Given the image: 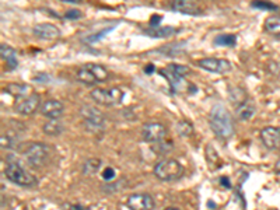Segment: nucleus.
<instances>
[{
  "label": "nucleus",
  "instance_id": "nucleus-21",
  "mask_svg": "<svg viewBox=\"0 0 280 210\" xmlns=\"http://www.w3.org/2000/svg\"><path fill=\"white\" fill-rule=\"evenodd\" d=\"M42 131L44 133H46L48 136H59L62 135V132L65 131V126L59 121H48L46 124H44L42 126Z\"/></svg>",
  "mask_w": 280,
  "mask_h": 210
},
{
  "label": "nucleus",
  "instance_id": "nucleus-5",
  "mask_svg": "<svg viewBox=\"0 0 280 210\" xmlns=\"http://www.w3.org/2000/svg\"><path fill=\"white\" fill-rule=\"evenodd\" d=\"M90 97L95 104H100L104 107H115L119 105L123 100V91L118 87L112 88H100L95 87L90 91Z\"/></svg>",
  "mask_w": 280,
  "mask_h": 210
},
{
  "label": "nucleus",
  "instance_id": "nucleus-19",
  "mask_svg": "<svg viewBox=\"0 0 280 210\" xmlns=\"http://www.w3.org/2000/svg\"><path fill=\"white\" fill-rule=\"evenodd\" d=\"M175 33H178V29L174 27H157V28L145 29V34L151 38H168Z\"/></svg>",
  "mask_w": 280,
  "mask_h": 210
},
{
  "label": "nucleus",
  "instance_id": "nucleus-33",
  "mask_svg": "<svg viewBox=\"0 0 280 210\" xmlns=\"http://www.w3.org/2000/svg\"><path fill=\"white\" fill-rule=\"evenodd\" d=\"M252 7H257V9H269V10H276L277 7L273 5H269V3H262V2H255L252 3Z\"/></svg>",
  "mask_w": 280,
  "mask_h": 210
},
{
  "label": "nucleus",
  "instance_id": "nucleus-23",
  "mask_svg": "<svg viewBox=\"0 0 280 210\" xmlns=\"http://www.w3.org/2000/svg\"><path fill=\"white\" fill-rule=\"evenodd\" d=\"M213 44L216 46L234 48L237 45V37L234 34H220L213 40Z\"/></svg>",
  "mask_w": 280,
  "mask_h": 210
},
{
  "label": "nucleus",
  "instance_id": "nucleus-27",
  "mask_svg": "<svg viewBox=\"0 0 280 210\" xmlns=\"http://www.w3.org/2000/svg\"><path fill=\"white\" fill-rule=\"evenodd\" d=\"M173 148H174V143L171 142V140L164 139L162 142L156 143V146L153 147V150H154L157 154H167V153H170Z\"/></svg>",
  "mask_w": 280,
  "mask_h": 210
},
{
  "label": "nucleus",
  "instance_id": "nucleus-6",
  "mask_svg": "<svg viewBox=\"0 0 280 210\" xmlns=\"http://www.w3.org/2000/svg\"><path fill=\"white\" fill-rule=\"evenodd\" d=\"M78 114L83 118L84 126L91 132H97L104 129V122H105V116L101 112L100 109L95 108L93 105L84 104L78 109Z\"/></svg>",
  "mask_w": 280,
  "mask_h": 210
},
{
  "label": "nucleus",
  "instance_id": "nucleus-13",
  "mask_svg": "<svg viewBox=\"0 0 280 210\" xmlns=\"http://www.w3.org/2000/svg\"><path fill=\"white\" fill-rule=\"evenodd\" d=\"M33 34L42 41H55L61 38V29L55 24L41 23L34 27Z\"/></svg>",
  "mask_w": 280,
  "mask_h": 210
},
{
  "label": "nucleus",
  "instance_id": "nucleus-31",
  "mask_svg": "<svg viewBox=\"0 0 280 210\" xmlns=\"http://www.w3.org/2000/svg\"><path fill=\"white\" fill-rule=\"evenodd\" d=\"M83 16V13L77 10V9H73V10H69V12L65 14V17L70 18V20H76V18H80Z\"/></svg>",
  "mask_w": 280,
  "mask_h": 210
},
{
  "label": "nucleus",
  "instance_id": "nucleus-12",
  "mask_svg": "<svg viewBox=\"0 0 280 210\" xmlns=\"http://www.w3.org/2000/svg\"><path fill=\"white\" fill-rule=\"evenodd\" d=\"M261 140L268 150H277L280 147V128L266 126L261 131Z\"/></svg>",
  "mask_w": 280,
  "mask_h": 210
},
{
  "label": "nucleus",
  "instance_id": "nucleus-20",
  "mask_svg": "<svg viewBox=\"0 0 280 210\" xmlns=\"http://www.w3.org/2000/svg\"><path fill=\"white\" fill-rule=\"evenodd\" d=\"M235 111H237V115L241 121H248L255 115V105L249 100H246L245 102L240 104Z\"/></svg>",
  "mask_w": 280,
  "mask_h": 210
},
{
  "label": "nucleus",
  "instance_id": "nucleus-24",
  "mask_svg": "<svg viewBox=\"0 0 280 210\" xmlns=\"http://www.w3.org/2000/svg\"><path fill=\"white\" fill-rule=\"evenodd\" d=\"M102 161L100 159H87L83 163V174L84 175H94L97 171L100 170Z\"/></svg>",
  "mask_w": 280,
  "mask_h": 210
},
{
  "label": "nucleus",
  "instance_id": "nucleus-32",
  "mask_svg": "<svg viewBox=\"0 0 280 210\" xmlns=\"http://www.w3.org/2000/svg\"><path fill=\"white\" fill-rule=\"evenodd\" d=\"M102 176H104L105 181H112V179L115 178V170L111 168V167H108V168H105L104 172H102Z\"/></svg>",
  "mask_w": 280,
  "mask_h": 210
},
{
  "label": "nucleus",
  "instance_id": "nucleus-16",
  "mask_svg": "<svg viewBox=\"0 0 280 210\" xmlns=\"http://www.w3.org/2000/svg\"><path fill=\"white\" fill-rule=\"evenodd\" d=\"M0 53H2V59L5 61L7 65L9 70H14L18 66V61H17V52L16 49H13L10 45H3L0 46Z\"/></svg>",
  "mask_w": 280,
  "mask_h": 210
},
{
  "label": "nucleus",
  "instance_id": "nucleus-36",
  "mask_svg": "<svg viewBox=\"0 0 280 210\" xmlns=\"http://www.w3.org/2000/svg\"><path fill=\"white\" fill-rule=\"evenodd\" d=\"M63 2H65V3H73V5H74V3H78V0H63Z\"/></svg>",
  "mask_w": 280,
  "mask_h": 210
},
{
  "label": "nucleus",
  "instance_id": "nucleus-11",
  "mask_svg": "<svg viewBox=\"0 0 280 210\" xmlns=\"http://www.w3.org/2000/svg\"><path fill=\"white\" fill-rule=\"evenodd\" d=\"M63 104H62L59 100H55V98H50V100H46V101L42 102L41 108H39V114L48 118L49 121H56L59 119L63 114Z\"/></svg>",
  "mask_w": 280,
  "mask_h": 210
},
{
  "label": "nucleus",
  "instance_id": "nucleus-26",
  "mask_svg": "<svg viewBox=\"0 0 280 210\" xmlns=\"http://www.w3.org/2000/svg\"><path fill=\"white\" fill-rule=\"evenodd\" d=\"M230 97H231V100L234 101V104L237 107L248 100V96H246L245 90H242L240 87H233L231 91H230Z\"/></svg>",
  "mask_w": 280,
  "mask_h": 210
},
{
  "label": "nucleus",
  "instance_id": "nucleus-35",
  "mask_svg": "<svg viewBox=\"0 0 280 210\" xmlns=\"http://www.w3.org/2000/svg\"><path fill=\"white\" fill-rule=\"evenodd\" d=\"M274 170L277 171V172H280V160L276 163V165H274Z\"/></svg>",
  "mask_w": 280,
  "mask_h": 210
},
{
  "label": "nucleus",
  "instance_id": "nucleus-34",
  "mask_svg": "<svg viewBox=\"0 0 280 210\" xmlns=\"http://www.w3.org/2000/svg\"><path fill=\"white\" fill-rule=\"evenodd\" d=\"M221 184H223L224 187L230 188V184H229V182H227V178H226V176H223V178H221Z\"/></svg>",
  "mask_w": 280,
  "mask_h": 210
},
{
  "label": "nucleus",
  "instance_id": "nucleus-28",
  "mask_svg": "<svg viewBox=\"0 0 280 210\" xmlns=\"http://www.w3.org/2000/svg\"><path fill=\"white\" fill-rule=\"evenodd\" d=\"M115 27H117V24H114V25H111V27H108V28L101 29L100 33H97V34L90 35V37H87V38H84V41H86V42H97V41H100L101 38H104L105 35L109 34L112 29L115 28Z\"/></svg>",
  "mask_w": 280,
  "mask_h": 210
},
{
  "label": "nucleus",
  "instance_id": "nucleus-9",
  "mask_svg": "<svg viewBox=\"0 0 280 210\" xmlns=\"http://www.w3.org/2000/svg\"><path fill=\"white\" fill-rule=\"evenodd\" d=\"M129 210H154L156 200L150 193H132L126 200Z\"/></svg>",
  "mask_w": 280,
  "mask_h": 210
},
{
  "label": "nucleus",
  "instance_id": "nucleus-25",
  "mask_svg": "<svg viewBox=\"0 0 280 210\" xmlns=\"http://www.w3.org/2000/svg\"><path fill=\"white\" fill-rule=\"evenodd\" d=\"M177 132H178L179 136L189 137L193 135V125L190 124L189 121L181 119L178 124H177Z\"/></svg>",
  "mask_w": 280,
  "mask_h": 210
},
{
  "label": "nucleus",
  "instance_id": "nucleus-3",
  "mask_svg": "<svg viewBox=\"0 0 280 210\" xmlns=\"http://www.w3.org/2000/svg\"><path fill=\"white\" fill-rule=\"evenodd\" d=\"M5 175L13 184H16L18 187L22 188H34L38 185L37 176L33 175L31 172H28L18 164V161H10L6 165Z\"/></svg>",
  "mask_w": 280,
  "mask_h": 210
},
{
  "label": "nucleus",
  "instance_id": "nucleus-17",
  "mask_svg": "<svg viewBox=\"0 0 280 210\" xmlns=\"http://www.w3.org/2000/svg\"><path fill=\"white\" fill-rule=\"evenodd\" d=\"M76 79H77L80 83H83V84L86 85H95L100 83V81L97 80V77L94 76V73H93L86 65H83L81 68L78 69L77 73H76Z\"/></svg>",
  "mask_w": 280,
  "mask_h": 210
},
{
  "label": "nucleus",
  "instance_id": "nucleus-15",
  "mask_svg": "<svg viewBox=\"0 0 280 210\" xmlns=\"http://www.w3.org/2000/svg\"><path fill=\"white\" fill-rule=\"evenodd\" d=\"M33 87L28 84H24V83H11L6 87V91L10 94V96L16 97V98H27L30 97L33 93Z\"/></svg>",
  "mask_w": 280,
  "mask_h": 210
},
{
  "label": "nucleus",
  "instance_id": "nucleus-14",
  "mask_svg": "<svg viewBox=\"0 0 280 210\" xmlns=\"http://www.w3.org/2000/svg\"><path fill=\"white\" fill-rule=\"evenodd\" d=\"M171 9L174 12H178L181 14H190V16L202 13L199 5H196L195 2H190V0H174L171 3Z\"/></svg>",
  "mask_w": 280,
  "mask_h": 210
},
{
  "label": "nucleus",
  "instance_id": "nucleus-29",
  "mask_svg": "<svg viewBox=\"0 0 280 210\" xmlns=\"http://www.w3.org/2000/svg\"><path fill=\"white\" fill-rule=\"evenodd\" d=\"M63 210H90V207L80 203H65L62 206Z\"/></svg>",
  "mask_w": 280,
  "mask_h": 210
},
{
  "label": "nucleus",
  "instance_id": "nucleus-18",
  "mask_svg": "<svg viewBox=\"0 0 280 210\" xmlns=\"http://www.w3.org/2000/svg\"><path fill=\"white\" fill-rule=\"evenodd\" d=\"M263 28L268 34L273 35V37H280V16L277 14H272L265 20Z\"/></svg>",
  "mask_w": 280,
  "mask_h": 210
},
{
  "label": "nucleus",
  "instance_id": "nucleus-37",
  "mask_svg": "<svg viewBox=\"0 0 280 210\" xmlns=\"http://www.w3.org/2000/svg\"><path fill=\"white\" fill-rule=\"evenodd\" d=\"M164 210H179L178 207H173V206H170V207H165Z\"/></svg>",
  "mask_w": 280,
  "mask_h": 210
},
{
  "label": "nucleus",
  "instance_id": "nucleus-8",
  "mask_svg": "<svg viewBox=\"0 0 280 210\" xmlns=\"http://www.w3.org/2000/svg\"><path fill=\"white\" fill-rule=\"evenodd\" d=\"M198 66L209 73L226 74L233 70V65L227 59H218V57H203L198 61Z\"/></svg>",
  "mask_w": 280,
  "mask_h": 210
},
{
  "label": "nucleus",
  "instance_id": "nucleus-30",
  "mask_svg": "<svg viewBox=\"0 0 280 210\" xmlns=\"http://www.w3.org/2000/svg\"><path fill=\"white\" fill-rule=\"evenodd\" d=\"M0 142H2V148H5V150L13 148V146H14L13 140H11V136H7V135H2Z\"/></svg>",
  "mask_w": 280,
  "mask_h": 210
},
{
  "label": "nucleus",
  "instance_id": "nucleus-7",
  "mask_svg": "<svg viewBox=\"0 0 280 210\" xmlns=\"http://www.w3.org/2000/svg\"><path fill=\"white\" fill-rule=\"evenodd\" d=\"M168 129L167 126L162 125L160 122H147L142 128V137L143 140L151 144L162 142L167 137Z\"/></svg>",
  "mask_w": 280,
  "mask_h": 210
},
{
  "label": "nucleus",
  "instance_id": "nucleus-10",
  "mask_svg": "<svg viewBox=\"0 0 280 210\" xmlns=\"http://www.w3.org/2000/svg\"><path fill=\"white\" fill-rule=\"evenodd\" d=\"M41 97L37 93H33L31 96L27 98H22L21 101H18L14 105V109L17 111V114L20 115H33L37 109L41 108Z\"/></svg>",
  "mask_w": 280,
  "mask_h": 210
},
{
  "label": "nucleus",
  "instance_id": "nucleus-1",
  "mask_svg": "<svg viewBox=\"0 0 280 210\" xmlns=\"http://www.w3.org/2000/svg\"><path fill=\"white\" fill-rule=\"evenodd\" d=\"M209 124L213 133L221 139V140H229L234 136V121L229 112V109L224 107L223 104H216L213 105L209 114Z\"/></svg>",
  "mask_w": 280,
  "mask_h": 210
},
{
  "label": "nucleus",
  "instance_id": "nucleus-22",
  "mask_svg": "<svg viewBox=\"0 0 280 210\" xmlns=\"http://www.w3.org/2000/svg\"><path fill=\"white\" fill-rule=\"evenodd\" d=\"M86 66L94 73V76L97 77V80L100 81V83H105L108 77H109V73H108V70H106L102 65L100 63H86Z\"/></svg>",
  "mask_w": 280,
  "mask_h": 210
},
{
  "label": "nucleus",
  "instance_id": "nucleus-4",
  "mask_svg": "<svg viewBox=\"0 0 280 210\" xmlns=\"http://www.w3.org/2000/svg\"><path fill=\"white\" fill-rule=\"evenodd\" d=\"M153 172H154V175L160 181H175V179H178V178L182 176V174H184V167L181 165L178 160L164 159L154 165Z\"/></svg>",
  "mask_w": 280,
  "mask_h": 210
},
{
  "label": "nucleus",
  "instance_id": "nucleus-2",
  "mask_svg": "<svg viewBox=\"0 0 280 210\" xmlns=\"http://www.w3.org/2000/svg\"><path fill=\"white\" fill-rule=\"evenodd\" d=\"M25 161L34 168H42L49 163L52 156V148L48 144L41 142L30 143L25 150L22 152Z\"/></svg>",
  "mask_w": 280,
  "mask_h": 210
}]
</instances>
